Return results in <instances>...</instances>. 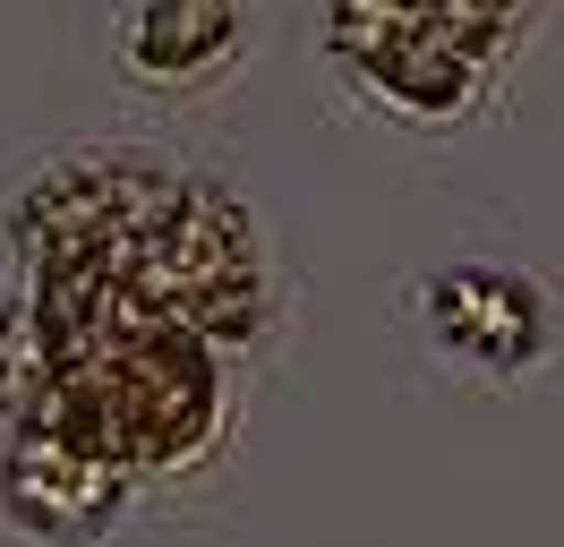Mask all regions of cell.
Instances as JSON below:
<instances>
[{
	"label": "cell",
	"mask_w": 564,
	"mask_h": 547,
	"mask_svg": "<svg viewBox=\"0 0 564 547\" xmlns=\"http://www.w3.org/2000/svg\"><path fill=\"white\" fill-rule=\"evenodd\" d=\"M436 351H454L470 368H522L539 351V291L513 266H454L427 300Z\"/></svg>",
	"instance_id": "obj_1"
},
{
	"label": "cell",
	"mask_w": 564,
	"mask_h": 547,
	"mask_svg": "<svg viewBox=\"0 0 564 547\" xmlns=\"http://www.w3.org/2000/svg\"><path fill=\"white\" fill-rule=\"evenodd\" d=\"M120 52H129V68L154 77V86L223 77V61L240 52V0H138Z\"/></svg>",
	"instance_id": "obj_2"
}]
</instances>
